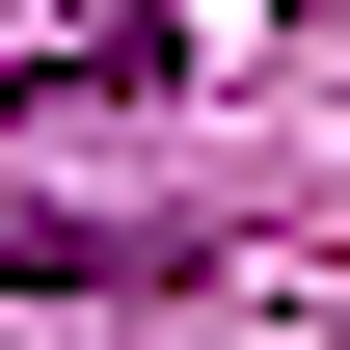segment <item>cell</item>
<instances>
[{"mask_svg": "<svg viewBox=\"0 0 350 350\" xmlns=\"http://www.w3.org/2000/svg\"><path fill=\"white\" fill-rule=\"evenodd\" d=\"M135 269H189V216H0V297H135Z\"/></svg>", "mask_w": 350, "mask_h": 350, "instance_id": "6da1fadb", "label": "cell"}]
</instances>
